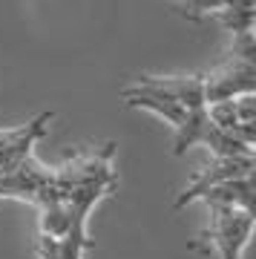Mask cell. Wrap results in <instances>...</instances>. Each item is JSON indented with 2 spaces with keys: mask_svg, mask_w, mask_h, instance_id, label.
<instances>
[{
  "mask_svg": "<svg viewBox=\"0 0 256 259\" xmlns=\"http://www.w3.org/2000/svg\"><path fill=\"white\" fill-rule=\"evenodd\" d=\"M207 228L190 242V250L216 253L219 259H242L253 236V210L242 207H207Z\"/></svg>",
  "mask_w": 256,
  "mask_h": 259,
  "instance_id": "cell-1",
  "label": "cell"
},
{
  "mask_svg": "<svg viewBox=\"0 0 256 259\" xmlns=\"http://www.w3.org/2000/svg\"><path fill=\"white\" fill-rule=\"evenodd\" d=\"M0 199H18L35 204L37 210L46 204H58L61 193L55 187V167H46L35 156H29L12 173L0 176Z\"/></svg>",
  "mask_w": 256,
  "mask_h": 259,
  "instance_id": "cell-2",
  "label": "cell"
},
{
  "mask_svg": "<svg viewBox=\"0 0 256 259\" xmlns=\"http://www.w3.org/2000/svg\"><path fill=\"white\" fill-rule=\"evenodd\" d=\"M193 144H204L210 150V156H253V147H247L245 141H239L236 136L219 130L207 118V107L187 110V118L182 121V127L176 130L173 156H184L187 147H193Z\"/></svg>",
  "mask_w": 256,
  "mask_h": 259,
  "instance_id": "cell-3",
  "label": "cell"
},
{
  "mask_svg": "<svg viewBox=\"0 0 256 259\" xmlns=\"http://www.w3.org/2000/svg\"><path fill=\"white\" fill-rule=\"evenodd\" d=\"M253 167H256L253 156H210V161L201 167V170H196V176L184 185L182 193L176 196L173 207L182 210V207H187V204L199 202L210 187L222 185V182L253 176Z\"/></svg>",
  "mask_w": 256,
  "mask_h": 259,
  "instance_id": "cell-4",
  "label": "cell"
},
{
  "mask_svg": "<svg viewBox=\"0 0 256 259\" xmlns=\"http://www.w3.org/2000/svg\"><path fill=\"white\" fill-rule=\"evenodd\" d=\"M201 78H204V104H219L239 98V95H250L256 90V61H242V58L228 55L225 64Z\"/></svg>",
  "mask_w": 256,
  "mask_h": 259,
  "instance_id": "cell-5",
  "label": "cell"
},
{
  "mask_svg": "<svg viewBox=\"0 0 256 259\" xmlns=\"http://www.w3.org/2000/svg\"><path fill=\"white\" fill-rule=\"evenodd\" d=\"M49 121H52V110L40 112L37 118L26 121L23 127L0 130V176L12 173L20 161H26L32 156V147L40 139H46V133H49Z\"/></svg>",
  "mask_w": 256,
  "mask_h": 259,
  "instance_id": "cell-6",
  "label": "cell"
},
{
  "mask_svg": "<svg viewBox=\"0 0 256 259\" xmlns=\"http://www.w3.org/2000/svg\"><path fill=\"white\" fill-rule=\"evenodd\" d=\"M141 83L153 87L156 93L173 98L184 110H201L204 104V78L201 75H141Z\"/></svg>",
  "mask_w": 256,
  "mask_h": 259,
  "instance_id": "cell-7",
  "label": "cell"
},
{
  "mask_svg": "<svg viewBox=\"0 0 256 259\" xmlns=\"http://www.w3.org/2000/svg\"><path fill=\"white\" fill-rule=\"evenodd\" d=\"M121 98H124V104L133 107V110L156 112L158 118H164V124H170L173 130H179L182 121L187 118V110H184L182 104H176L173 98L156 93L153 87H147V83H141V81L124 87V90H121Z\"/></svg>",
  "mask_w": 256,
  "mask_h": 259,
  "instance_id": "cell-8",
  "label": "cell"
},
{
  "mask_svg": "<svg viewBox=\"0 0 256 259\" xmlns=\"http://www.w3.org/2000/svg\"><path fill=\"white\" fill-rule=\"evenodd\" d=\"M199 202H204L207 207H242V210H253V176L222 182V185L210 187Z\"/></svg>",
  "mask_w": 256,
  "mask_h": 259,
  "instance_id": "cell-9",
  "label": "cell"
},
{
  "mask_svg": "<svg viewBox=\"0 0 256 259\" xmlns=\"http://www.w3.org/2000/svg\"><path fill=\"white\" fill-rule=\"evenodd\" d=\"M92 248V239L87 231H69L64 239H49L37 233L35 253L37 259H83V253Z\"/></svg>",
  "mask_w": 256,
  "mask_h": 259,
  "instance_id": "cell-10",
  "label": "cell"
},
{
  "mask_svg": "<svg viewBox=\"0 0 256 259\" xmlns=\"http://www.w3.org/2000/svg\"><path fill=\"white\" fill-rule=\"evenodd\" d=\"M210 20L222 23L230 35H247L253 32V20H256V0H230L228 6H222L219 12H213Z\"/></svg>",
  "mask_w": 256,
  "mask_h": 259,
  "instance_id": "cell-11",
  "label": "cell"
},
{
  "mask_svg": "<svg viewBox=\"0 0 256 259\" xmlns=\"http://www.w3.org/2000/svg\"><path fill=\"white\" fill-rule=\"evenodd\" d=\"M40 216H37V228H40V236H49V239H64L66 233L72 231V210L66 207L64 202L58 204H46L40 207Z\"/></svg>",
  "mask_w": 256,
  "mask_h": 259,
  "instance_id": "cell-12",
  "label": "cell"
},
{
  "mask_svg": "<svg viewBox=\"0 0 256 259\" xmlns=\"http://www.w3.org/2000/svg\"><path fill=\"white\" fill-rule=\"evenodd\" d=\"M228 3L230 0H182L179 3V12L190 20H201V18H210L213 12H219Z\"/></svg>",
  "mask_w": 256,
  "mask_h": 259,
  "instance_id": "cell-13",
  "label": "cell"
}]
</instances>
